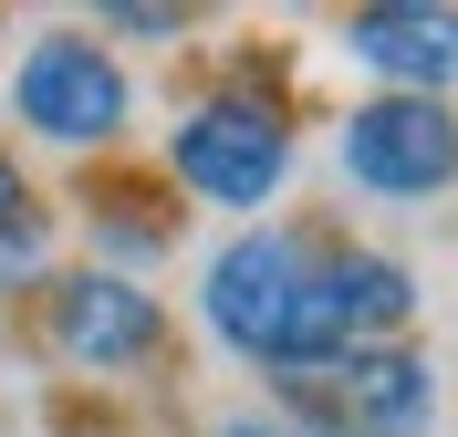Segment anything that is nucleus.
<instances>
[{"mask_svg":"<svg viewBox=\"0 0 458 437\" xmlns=\"http://www.w3.org/2000/svg\"><path fill=\"white\" fill-rule=\"evenodd\" d=\"M73 21H84L105 53H177V42H199V11H177V0H94Z\"/></svg>","mask_w":458,"mask_h":437,"instance_id":"nucleus-11","label":"nucleus"},{"mask_svg":"<svg viewBox=\"0 0 458 437\" xmlns=\"http://www.w3.org/2000/svg\"><path fill=\"white\" fill-rule=\"evenodd\" d=\"M208 437H323V427H302V416H282V407H229Z\"/></svg>","mask_w":458,"mask_h":437,"instance_id":"nucleus-12","label":"nucleus"},{"mask_svg":"<svg viewBox=\"0 0 458 437\" xmlns=\"http://www.w3.org/2000/svg\"><path fill=\"white\" fill-rule=\"evenodd\" d=\"M260 407L302 416V427H323V437H437L448 375H437V354L406 333V344H344V354H323L313 375L271 385Z\"/></svg>","mask_w":458,"mask_h":437,"instance_id":"nucleus-5","label":"nucleus"},{"mask_svg":"<svg viewBox=\"0 0 458 437\" xmlns=\"http://www.w3.org/2000/svg\"><path fill=\"white\" fill-rule=\"evenodd\" d=\"M31 333L84 385H146V375H167V354H177L167 291L125 282V271H94V261H53L31 282Z\"/></svg>","mask_w":458,"mask_h":437,"instance_id":"nucleus-4","label":"nucleus"},{"mask_svg":"<svg viewBox=\"0 0 458 437\" xmlns=\"http://www.w3.org/2000/svg\"><path fill=\"white\" fill-rule=\"evenodd\" d=\"M323 219H250V230H219L199 250V282H188V302H199V333L240 365V375H260V396L292 375H313L334 344V313H323Z\"/></svg>","mask_w":458,"mask_h":437,"instance_id":"nucleus-1","label":"nucleus"},{"mask_svg":"<svg viewBox=\"0 0 458 437\" xmlns=\"http://www.w3.org/2000/svg\"><path fill=\"white\" fill-rule=\"evenodd\" d=\"M157 177H114V198L105 188H73V230H84V250H94V271H125V282H146V271L177 250V230H188V208L177 198H157V208H136Z\"/></svg>","mask_w":458,"mask_h":437,"instance_id":"nucleus-9","label":"nucleus"},{"mask_svg":"<svg viewBox=\"0 0 458 437\" xmlns=\"http://www.w3.org/2000/svg\"><path fill=\"white\" fill-rule=\"evenodd\" d=\"M157 177L177 208H208L229 230L282 219V198L302 188V115H292L271 53H229L199 94H177L167 136H157Z\"/></svg>","mask_w":458,"mask_h":437,"instance_id":"nucleus-2","label":"nucleus"},{"mask_svg":"<svg viewBox=\"0 0 458 437\" xmlns=\"http://www.w3.org/2000/svg\"><path fill=\"white\" fill-rule=\"evenodd\" d=\"M334 53L365 73V94L458 105V0H354L334 11Z\"/></svg>","mask_w":458,"mask_h":437,"instance_id":"nucleus-7","label":"nucleus"},{"mask_svg":"<svg viewBox=\"0 0 458 437\" xmlns=\"http://www.w3.org/2000/svg\"><path fill=\"white\" fill-rule=\"evenodd\" d=\"M323 313H334V344H406L417 313H428V282H417L406 250L334 230L323 240Z\"/></svg>","mask_w":458,"mask_h":437,"instance_id":"nucleus-8","label":"nucleus"},{"mask_svg":"<svg viewBox=\"0 0 458 437\" xmlns=\"http://www.w3.org/2000/svg\"><path fill=\"white\" fill-rule=\"evenodd\" d=\"M0 115H11V146L114 156L136 136V63L105 53L84 21H42L21 53L0 63Z\"/></svg>","mask_w":458,"mask_h":437,"instance_id":"nucleus-3","label":"nucleus"},{"mask_svg":"<svg viewBox=\"0 0 458 437\" xmlns=\"http://www.w3.org/2000/svg\"><path fill=\"white\" fill-rule=\"evenodd\" d=\"M53 261H63V198L21 167V146L0 136V291L42 282Z\"/></svg>","mask_w":458,"mask_h":437,"instance_id":"nucleus-10","label":"nucleus"},{"mask_svg":"<svg viewBox=\"0 0 458 437\" xmlns=\"http://www.w3.org/2000/svg\"><path fill=\"white\" fill-rule=\"evenodd\" d=\"M334 177L354 208L458 198V105H437V94H354L334 115Z\"/></svg>","mask_w":458,"mask_h":437,"instance_id":"nucleus-6","label":"nucleus"}]
</instances>
